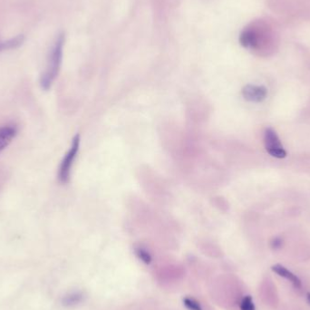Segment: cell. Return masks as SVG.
<instances>
[{
    "instance_id": "cell-1",
    "label": "cell",
    "mask_w": 310,
    "mask_h": 310,
    "mask_svg": "<svg viewBox=\"0 0 310 310\" xmlns=\"http://www.w3.org/2000/svg\"><path fill=\"white\" fill-rule=\"evenodd\" d=\"M241 46L248 49L273 52L279 42V34L272 22L259 20L254 22L240 34Z\"/></svg>"
},
{
    "instance_id": "cell-2",
    "label": "cell",
    "mask_w": 310,
    "mask_h": 310,
    "mask_svg": "<svg viewBox=\"0 0 310 310\" xmlns=\"http://www.w3.org/2000/svg\"><path fill=\"white\" fill-rule=\"evenodd\" d=\"M65 44V35L60 34L58 36L52 48L50 50L46 69L40 77V86L42 89L48 90L58 77L60 66L62 64L63 47Z\"/></svg>"
},
{
    "instance_id": "cell-3",
    "label": "cell",
    "mask_w": 310,
    "mask_h": 310,
    "mask_svg": "<svg viewBox=\"0 0 310 310\" xmlns=\"http://www.w3.org/2000/svg\"><path fill=\"white\" fill-rule=\"evenodd\" d=\"M79 148H80V134L77 133L73 138L70 148L66 153L65 157L63 158L58 169V180L63 184H66L70 180L71 171L74 165L75 158L77 156Z\"/></svg>"
},
{
    "instance_id": "cell-4",
    "label": "cell",
    "mask_w": 310,
    "mask_h": 310,
    "mask_svg": "<svg viewBox=\"0 0 310 310\" xmlns=\"http://www.w3.org/2000/svg\"><path fill=\"white\" fill-rule=\"evenodd\" d=\"M264 145L266 151L273 157L282 159L287 156V153L277 136V132L272 128L266 129L264 132Z\"/></svg>"
},
{
    "instance_id": "cell-5",
    "label": "cell",
    "mask_w": 310,
    "mask_h": 310,
    "mask_svg": "<svg viewBox=\"0 0 310 310\" xmlns=\"http://www.w3.org/2000/svg\"><path fill=\"white\" fill-rule=\"evenodd\" d=\"M267 89L263 87L248 84L242 89V95L248 102L260 103L267 97Z\"/></svg>"
},
{
    "instance_id": "cell-6",
    "label": "cell",
    "mask_w": 310,
    "mask_h": 310,
    "mask_svg": "<svg viewBox=\"0 0 310 310\" xmlns=\"http://www.w3.org/2000/svg\"><path fill=\"white\" fill-rule=\"evenodd\" d=\"M17 133V125L6 124L0 127V153L12 142Z\"/></svg>"
},
{
    "instance_id": "cell-7",
    "label": "cell",
    "mask_w": 310,
    "mask_h": 310,
    "mask_svg": "<svg viewBox=\"0 0 310 310\" xmlns=\"http://www.w3.org/2000/svg\"><path fill=\"white\" fill-rule=\"evenodd\" d=\"M271 269H272L273 272L276 273L279 277L289 280L296 289L301 288L300 278L297 275H295L293 272H291L290 269H287L284 266H282L281 264L273 265Z\"/></svg>"
},
{
    "instance_id": "cell-8",
    "label": "cell",
    "mask_w": 310,
    "mask_h": 310,
    "mask_svg": "<svg viewBox=\"0 0 310 310\" xmlns=\"http://www.w3.org/2000/svg\"><path fill=\"white\" fill-rule=\"evenodd\" d=\"M24 41H25V37L23 35H18L16 38H11L7 41H0V51L17 48L24 43Z\"/></svg>"
},
{
    "instance_id": "cell-9",
    "label": "cell",
    "mask_w": 310,
    "mask_h": 310,
    "mask_svg": "<svg viewBox=\"0 0 310 310\" xmlns=\"http://www.w3.org/2000/svg\"><path fill=\"white\" fill-rule=\"evenodd\" d=\"M83 299V294L75 292V293L69 294L63 298V305L66 306H72L77 305L81 303Z\"/></svg>"
},
{
    "instance_id": "cell-10",
    "label": "cell",
    "mask_w": 310,
    "mask_h": 310,
    "mask_svg": "<svg viewBox=\"0 0 310 310\" xmlns=\"http://www.w3.org/2000/svg\"><path fill=\"white\" fill-rule=\"evenodd\" d=\"M134 251H135L136 256L139 258V260H141L145 264H150L152 262V256L146 248L139 246V247L135 248Z\"/></svg>"
},
{
    "instance_id": "cell-11",
    "label": "cell",
    "mask_w": 310,
    "mask_h": 310,
    "mask_svg": "<svg viewBox=\"0 0 310 310\" xmlns=\"http://www.w3.org/2000/svg\"><path fill=\"white\" fill-rule=\"evenodd\" d=\"M240 310H256L252 297L249 295L245 296L244 298H242V300L240 301Z\"/></svg>"
},
{
    "instance_id": "cell-12",
    "label": "cell",
    "mask_w": 310,
    "mask_h": 310,
    "mask_svg": "<svg viewBox=\"0 0 310 310\" xmlns=\"http://www.w3.org/2000/svg\"><path fill=\"white\" fill-rule=\"evenodd\" d=\"M183 305L189 310H203L199 302L196 301L193 298L188 297L183 298Z\"/></svg>"
},
{
    "instance_id": "cell-13",
    "label": "cell",
    "mask_w": 310,
    "mask_h": 310,
    "mask_svg": "<svg viewBox=\"0 0 310 310\" xmlns=\"http://www.w3.org/2000/svg\"><path fill=\"white\" fill-rule=\"evenodd\" d=\"M306 301H307V303L310 305V292L306 294Z\"/></svg>"
}]
</instances>
